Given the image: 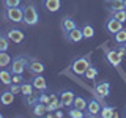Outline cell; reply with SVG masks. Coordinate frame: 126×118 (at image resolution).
<instances>
[{
  "mask_svg": "<svg viewBox=\"0 0 126 118\" xmlns=\"http://www.w3.org/2000/svg\"><path fill=\"white\" fill-rule=\"evenodd\" d=\"M63 38H65L66 43L76 44V43H80L82 39H84V33H82V29H80V27H76V29H73L69 33L63 35Z\"/></svg>",
  "mask_w": 126,
  "mask_h": 118,
  "instance_id": "obj_9",
  "label": "cell"
},
{
  "mask_svg": "<svg viewBox=\"0 0 126 118\" xmlns=\"http://www.w3.org/2000/svg\"><path fill=\"white\" fill-rule=\"evenodd\" d=\"M14 96H16V94L11 91L10 88L3 90V91L0 93V104H2V105H11L14 102Z\"/></svg>",
  "mask_w": 126,
  "mask_h": 118,
  "instance_id": "obj_15",
  "label": "cell"
},
{
  "mask_svg": "<svg viewBox=\"0 0 126 118\" xmlns=\"http://www.w3.org/2000/svg\"><path fill=\"white\" fill-rule=\"evenodd\" d=\"M123 2H125V8H126V0H123Z\"/></svg>",
  "mask_w": 126,
  "mask_h": 118,
  "instance_id": "obj_37",
  "label": "cell"
},
{
  "mask_svg": "<svg viewBox=\"0 0 126 118\" xmlns=\"http://www.w3.org/2000/svg\"><path fill=\"white\" fill-rule=\"evenodd\" d=\"M11 60L13 57L8 52H0V68H8L11 65Z\"/></svg>",
  "mask_w": 126,
  "mask_h": 118,
  "instance_id": "obj_25",
  "label": "cell"
},
{
  "mask_svg": "<svg viewBox=\"0 0 126 118\" xmlns=\"http://www.w3.org/2000/svg\"><path fill=\"white\" fill-rule=\"evenodd\" d=\"M22 0H2L3 3V8H14V6H19Z\"/></svg>",
  "mask_w": 126,
  "mask_h": 118,
  "instance_id": "obj_30",
  "label": "cell"
},
{
  "mask_svg": "<svg viewBox=\"0 0 126 118\" xmlns=\"http://www.w3.org/2000/svg\"><path fill=\"white\" fill-rule=\"evenodd\" d=\"M117 113H115V107L113 105H109V104H104L101 107V113H99V117L102 118H112V117H115Z\"/></svg>",
  "mask_w": 126,
  "mask_h": 118,
  "instance_id": "obj_20",
  "label": "cell"
},
{
  "mask_svg": "<svg viewBox=\"0 0 126 118\" xmlns=\"http://www.w3.org/2000/svg\"><path fill=\"white\" fill-rule=\"evenodd\" d=\"M80 29H82V33H84L85 39H92L94 36V27L92 25V24H84Z\"/></svg>",
  "mask_w": 126,
  "mask_h": 118,
  "instance_id": "obj_21",
  "label": "cell"
},
{
  "mask_svg": "<svg viewBox=\"0 0 126 118\" xmlns=\"http://www.w3.org/2000/svg\"><path fill=\"white\" fill-rule=\"evenodd\" d=\"M117 49V52L121 55V57H125V54H126V49H125V46L123 44H118V47H115Z\"/></svg>",
  "mask_w": 126,
  "mask_h": 118,
  "instance_id": "obj_34",
  "label": "cell"
},
{
  "mask_svg": "<svg viewBox=\"0 0 126 118\" xmlns=\"http://www.w3.org/2000/svg\"><path fill=\"white\" fill-rule=\"evenodd\" d=\"M27 69H29V73H32L33 76H36V74H43V73H44V63L39 61L38 58L30 57L29 65H27Z\"/></svg>",
  "mask_w": 126,
  "mask_h": 118,
  "instance_id": "obj_10",
  "label": "cell"
},
{
  "mask_svg": "<svg viewBox=\"0 0 126 118\" xmlns=\"http://www.w3.org/2000/svg\"><path fill=\"white\" fill-rule=\"evenodd\" d=\"M10 47V39L5 31H0V52H6Z\"/></svg>",
  "mask_w": 126,
  "mask_h": 118,
  "instance_id": "obj_24",
  "label": "cell"
},
{
  "mask_svg": "<svg viewBox=\"0 0 126 118\" xmlns=\"http://www.w3.org/2000/svg\"><path fill=\"white\" fill-rule=\"evenodd\" d=\"M36 90H35L33 84H32V80H25L21 84V93L24 94V96H30V94H33Z\"/></svg>",
  "mask_w": 126,
  "mask_h": 118,
  "instance_id": "obj_19",
  "label": "cell"
},
{
  "mask_svg": "<svg viewBox=\"0 0 126 118\" xmlns=\"http://www.w3.org/2000/svg\"><path fill=\"white\" fill-rule=\"evenodd\" d=\"M60 27H62L63 35H66V33H69L73 29H76V27H77V21L74 17H71V16H65V17H62Z\"/></svg>",
  "mask_w": 126,
  "mask_h": 118,
  "instance_id": "obj_12",
  "label": "cell"
},
{
  "mask_svg": "<svg viewBox=\"0 0 126 118\" xmlns=\"http://www.w3.org/2000/svg\"><path fill=\"white\" fill-rule=\"evenodd\" d=\"M3 19L13 24H22L24 22V10L22 6H14V8H5L3 10Z\"/></svg>",
  "mask_w": 126,
  "mask_h": 118,
  "instance_id": "obj_3",
  "label": "cell"
},
{
  "mask_svg": "<svg viewBox=\"0 0 126 118\" xmlns=\"http://www.w3.org/2000/svg\"><path fill=\"white\" fill-rule=\"evenodd\" d=\"M87 104H88V101L85 99V98H82V96H76L74 98V102H73V107H76L79 110H87Z\"/></svg>",
  "mask_w": 126,
  "mask_h": 118,
  "instance_id": "obj_23",
  "label": "cell"
},
{
  "mask_svg": "<svg viewBox=\"0 0 126 118\" xmlns=\"http://www.w3.org/2000/svg\"><path fill=\"white\" fill-rule=\"evenodd\" d=\"M32 84H33L35 90L36 91H47V80L44 77H43V74H36V76H33V79H32Z\"/></svg>",
  "mask_w": 126,
  "mask_h": 118,
  "instance_id": "obj_13",
  "label": "cell"
},
{
  "mask_svg": "<svg viewBox=\"0 0 126 118\" xmlns=\"http://www.w3.org/2000/svg\"><path fill=\"white\" fill-rule=\"evenodd\" d=\"M38 98H39V102H43V104H49L50 102V94H47L46 91H41Z\"/></svg>",
  "mask_w": 126,
  "mask_h": 118,
  "instance_id": "obj_31",
  "label": "cell"
},
{
  "mask_svg": "<svg viewBox=\"0 0 126 118\" xmlns=\"http://www.w3.org/2000/svg\"><path fill=\"white\" fill-rule=\"evenodd\" d=\"M10 90L14 94H19V93H21V84H11L10 85Z\"/></svg>",
  "mask_w": 126,
  "mask_h": 118,
  "instance_id": "obj_32",
  "label": "cell"
},
{
  "mask_svg": "<svg viewBox=\"0 0 126 118\" xmlns=\"http://www.w3.org/2000/svg\"><path fill=\"white\" fill-rule=\"evenodd\" d=\"M98 76V68L94 65H90L88 66V69L85 71V74H84V77L87 79V80H94Z\"/></svg>",
  "mask_w": 126,
  "mask_h": 118,
  "instance_id": "obj_26",
  "label": "cell"
},
{
  "mask_svg": "<svg viewBox=\"0 0 126 118\" xmlns=\"http://www.w3.org/2000/svg\"><path fill=\"white\" fill-rule=\"evenodd\" d=\"M6 35H8V39L11 43H14V44H21L24 39H25V33L21 29H10L6 31Z\"/></svg>",
  "mask_w": 126,
  "mask_h": 118,
  "instance_id": "obj_11",
  "label": "cell"
},
{
  "mask_svg": "<svg viewBox=\"0 0 126 118\" xmlns=\"http://www.w3.org/2000/svg\"><path fill=\"white\" fill-rule=\"evenodd\" d=\"M0 84L10 87L13 84V73L6 68H0Z\"/></svg>",
  "mask_w": 126,
  "mask_h": 118,
  "instance_id": "obj_17",
  "label": "cell"
},
{
  "mask_svg": "<svg viewBox=\"0 0 126 118\" xmlns=\"http://www.w3.org/2000/svg\"><path fill=\"white\" fill-rule=\"evenodd\" d=\"M43 6L49 13H57L62 8V0H43Z\"/></svg>",
  "mask_w": 126,
  "mask_h": 118,
  "instance_id": "obj_16",
  "label": "cell"
},
{
  "mask_svg": "<svg viewBox=\"0 0 126 118\" xmlns=\"http://www.w3.org/2000/svg\"><path fill=\"white\" fill-rule=\"evenodd\" d=\"M68 115H69L71 118H84V117H85V112H84V110H79V109H76V107H73V109L68 110Z\"/></svg>",
  "mask_w": 126,
  "mask_h": 118,
  "instance_id": "obj_28",
  "label": "cell"
},
{
  "mask_svg": "<svg viewBox=\"0 0 126 118\" xmlns=\"http://www.w3.org/2000/svg\"><path fill=\"white\" fill-rule=\"evenodd\" d=\"M104 27H106V30H107L110 35H115L117 31H120L121 29H123V22L117 21V19L113 17L112 14H110L109 17L106 19V24H104Z\"/></svg>",
  "mask_w": 126,
  "mask_h": 118,
  "instance_id": "obj_8",
  "label": "cell"
},
{
  "mask_svg": "<svg viewBox=\"0 0 126 118\" xmlns=\"http://www.w3.org/2000/svg\"><path fill=\"white\" fill-rule=\"evenodd\" d=\"M113 16V17L117 19V21H120V22H126V10H118V11H113V13H110Z\"/></svg>",
  "mask_w": 126,
  "mask_h": 118,
  "instance_id": "obj_29",
  "label": "cell"
},
{
  "mask_svg": "<svg viewBox=\"0 0 126 118\" xmlns=\"http://www.w3.org/2000/svg\"><path fill=\"white\" fill-rule=\"evenodd\" d=\"M54 115H55V117H58V118H62V117H63V112H62V110H58V109H57V110L54 112Z\"/></svg>",
  "mask_w": 126,
  "mask_h": 118,
  "instance_id": "obj_35",
  "label": "cell"
},
{
  "mask_svg": "<svg viewBox=\"0 0 126 118\" xmlns=\"http://www.w3.org/2000/svg\"><path fill=\"white\" fill-rule=\"evenodd\" d=\"M2 117H3V113H2V112H0V118H2Z\"/></svg>",
  "mask_w": 126,
  "mask_h": 118,
  "instance_id": "obj_36",
  "label": "cell"
},
{
  "mask_svg": "<svg viewBox=\"0 0 126 118\" xmlns=\"http://www.w3.org/2000/svg\"><path fill=\"white\" fill-rule=\"evenodd\" d=\"M74 98H76V94L71 91V90H62L60 91V101L65 107H73Z\"/></svg>",
  "mask_w": 126,
  "mask_h": 118,
  "instance_id": "obj_14",
  "label": "cell"
},
{
  "mask_svg": "<svg viewBox=\"0 0 126 118\" xmlns=\"http://www.w3.org/2000/svg\"><path fill=\"white\" fill-rule=\"evenodd\" d=\"M106 3L109 5L107 10L110 11V13H113V11H118V10H126L123 0H106Z\"/></svg>",
  "mask_w": 126,
  "mask_h": 118,
  "instance_id": "obj_18",
  "label": "cell"
},
{
  "mask_svg": "<svg viewBox=\"0 0 126 118\" xmlns=\"http://www.w3.org/2000/svg\"><path fill=\"white\" fill-rule=\"evenodd\" d=\"M32 113L35 117H43L46 113V104L43 102H36L35 105H32Z\"/></svg>",
  "mask_w": 126,
  "mask_h": 118,
  "instance_id": "obj_22",
  "label": "cell"
},
{
  "mask_svg": "<svg viewBox=\"0 0 126 118\" xmlns=\"http://www.w3.org/2000/svg\"><path fill=\"white\" fill-rule=\"evenodd\" d=\"M94 93L98 99H104L110 94V82L109 80H99L94 84Z\"/></svg>",
  "mask_w": 126,
  "mask_h": 118,
  "instance_id": "obj_7",
  "label": "cell"
},
{
  "mask_svg": "<svg viewBox=\"0 0 126 118\" xmlns=\"http://www.w3.org/2000/svg\"><path fill=\"white\" fill-rule=\"evenodd\" d=\"M113 36V41L117 43V44H125L126 43V29L123 27L120 31H117L115 35H112Z\"/></svg>",
  "mask_w": 126,
  "mask_h": 118,
  "instance_id": "obj_27",
  "label": "cell"
},
{
  "mask_svg": "<svg viewBox=\"0 0 126 118\" xmlns=\"http://www.w3.org/2000/svg\"><path fill=\"white\" fill-rule=\"evenodd\" d=\"M104 58H106V61H107L110 66H113V68L120 69L123 57H121V55L117 52V49H106V55H104Z\"/></svg>",
  "mask_w": 126,
  "mask_h": 118,
  "instance_id": "obj_5",
  "label": "cell"
},
{
  "mask_svg": "<svg viewBox=\"0 0 126 118\" xmlns=\"http://www.w3.org/2000/svg\"><path fill=\"white\" fill-rule=\"evenodd\" d=\"M29 60H30L29 55H24V54L16 55V57H13V60H11L10 71L13 74H22L24 71H25L27 65H29Z\"/></svg>",
  "mask_w": 126,
  "mask_h": 118,
  "instance_id": "obj_4",
  "label": "cell"
},
{
  "mask_svg": "<svg viewBox=\"0 0 126 118\" xmlns=\"http://www.w3.org/2000/svg\"><path fill=\"white\" fill-rule=\"evenodd\" d=\"M22 82H24L22 74H13V84H22Z\"/></svg>",
  "mask_w": 126,
  "mask_h": 118,
  "instance_id": "obj_33",
  "label": "cell"
},
{
  "mask_svg": "<svg viewBox=\"0 0 126 118\" xmlns=\"http://www.w3.org/2000/svg\"><path fill=\"white\" fill-rule=\"evenodd\" d=\"M101 102L99 99H96V98H92V99H88V104H87V110H85V117H90V118H96L99 117L101 113Z\"/></svg>",
  "mask_w": 126,
  "mask_h": 118,
  "instance_id": "obj_6",
  "label": "cell"
},
{
  "mask_svg": "<svg viewBox=\"0 0 126 118\" xmlns=\"http://www.w3.org/2000/svg\"><path fill=\"white\" fill-rule=\"evenodd\" d=\"M22 10H24V22L22 24H25L29 27H35L39 22V13H38V8L35 5V2L33 0H27L22 5Z\"/></svg>",
  "mask_w": 126,
  "mask_h": 118,
  "instance_id": "obj_1",
  "label": "cell"
},
{
  "mask_svg": "<svg viewBox=\"0 0 126 118\" xmlns=\"http://www.w3.org/2000/svg\"><path fill=\"white\" fill-rule=\"evenodd\" d=\"M90 65H92V60H90V54H87V55H82V57L74 58V60L71 61L69 68H71V71H73L76 76H84L85 71L88 69V66H90Z\"/></svg>",
  "mask_w": 126,
  "mask_h": 118,
  "instance_id": "obj_2",
  "label": "cell"
},
{
  "mask_svg": "<svg viewBox=\"0 0 126 118\" xmlns=\"http://www.w3.org/2000/svg\"><path fill=\"white\" fill-rule=\"evenodd\" d=\"M123 46H125V49H126V43H125V44H123Z\"/></svg>",
  "mask_w": 126,
  "mask_h": 118,
  "instance_id": "obj_38",
  "label": "cell"
}]
</instances>
